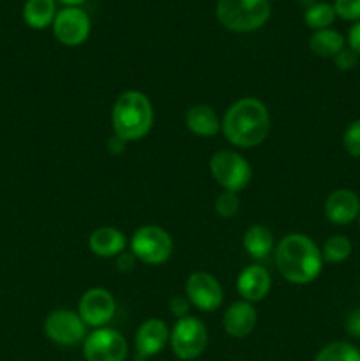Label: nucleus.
Returning <instances> with one entry per match:
<instances>
[{
	"label": "nucleus",
	"mask_w": 360,
	"mask_h": 361,
	"mask_svg": "<svg viewBox=\"0 0 360 361\" xmlns=\"http://www.w3.org/2000/svg\"><path fill=\"white\" fill-rule=\"evenodd\" d=\"M270 129L267 106L254 97H244L229 106L222 120L226 140L239 148H253L263 143Z\"/></svg>",
	"instance_id": "1"
},
{
	"label": "nucleus",
	"mask_w": 360,
	"mask_h": 361,
	"mask_svg": "<svg viewBox=\"0 0 360 361\" xmlns=\"http://www.w3.org/2000/svg\"><path fill=\"white\" fill-rule=\"evenodd\" d=\"M275 264L279 274L292 284H309L321 274V250L306 235L292 233L279 242L275 249Z\"/></svg>",
	"instance_id": "2"
},
{
	"label": "nucleus",
	"mask_w": 360,
	"mask_h": 361,
	"mask_svg": "<svg viewBox=\"0 0 360 361\" xmlns=\"http://www.w3.org/2000/svg\"><path fill=\"white\" fill-rule=\"evenodd\" d=\"M112 123L115 136L124 143L147 136L154 123V109L143 92L127 90L113 104Z\"/></svg>",
	"instance_id": "3"
},
{
	"label": "nucleus",
	"mask_w": 360,
	"mask_h": 361,
	"mask_svg": "<svg viewBox=\"0 0 360 361\" xmlns=\"http://www.w3.org/2000/svg\"><path fill=\"white\" fill-rule=\"evenodd\" d=\"M215 16L219 23L233 32H253L270 18L268 0H217Z\"/></svg>",
	"instance_id": "4"
},
{
	"label": "nucleus",
	"mask_w": 360,
	"mask_h": 361,
	"mask_svg": "<svg viewBox=\"0 0 360 361\" xmlns=\"http://www.w3.org/2000/svg\"><path fill=\"white\" fill-rule=\"evenodd\" d=\"M210 173L222 189L235 194L246 189L253 176L249 162L232 150H221L212 155Z\"/></svg>",
	"instance_id": "5"
},
{
	"label": "nucleus",
	"mask_w": 360,
	"mask_h": 361,
	"mask_svg": "<svg viewBox=\"0 0 360 361\" xmlns=\"http://www.w3.org/2000/svg\"><path fill=\"white\" fill-rule=\"evenodd\" d=\"M173 355L182 361L200 358L208 344V334L205 324L198 317H182L176 321L169 334Z\"/></svg>",
	"instance_id": "6"
},
{
	"label": "nucleus",
	"mask_w": 360,
	"mask_h": 361,
	"mask_svg": "<svg viewBox=\"0 0 360 361\" xmlns=\"http://www.w3.org/2000/svg\"><path fill=\"white\" fill-rule=\"evenodd\" d=\"M131 250L134 257L145 264H162L173 252L172 236L159 226H143L134 231L131 238Z\"/></svg>",
	"instance_id": "7"
},
{
	"label": "nucleus",
	"mask_w": 360,
	"mask_h": 361,
	"mask_svg": "<svg viewBox=\"0 0 360 361\" xmlns=\"http://www.w3.org/2000/svg\"><path fill=\"white\" fill-rule=\"evenodd\" d=\"M46 337L56 345L73 348L87 338V324L81 321L80 314L73 310H53L44 321Z\"/></svg>",
	"instance_id": "8"
},
{
	"label": "nucleus",
	"mask_w": 360,
	"mask_h": 361,
	"mask_svg": "<svg viewBox=\"0 0 360 361\" xmlns=\"http://www.w3.org/2000/svg\"><path fill=\"white\" fill-rule=\"evenodd\" d=\"M83 356L87 361H126L127 342L112 328H97L83 341Z\"/></svg>",
	"instance_id": "9"
},
{
	"label": "nucleus",
	"mask_w": 360,
	"mask_h": 361,
	"mask_svg": "<svg viewBox=\"0 0 360 361\" xmlns=\"http://www.w3.org/2000/svg\"><path fill=\"white\" fill-rule=\"evenodd\" d=\"M53 34L66 46L83 44L90 34V18L80 7H64L53 20Z\"/></svg>",
	"instance_id": "10"
},
{
	"label": "nucleus",
	"mask_w": 360,
	"mask_h": 361,
	"mask_svg": "<svg viewBox=\"0 0 360 361\" xmlns=\"http://www.w3.org/2000/svg\"><path fill=\"white\" fill-rule=\"evenodd\" d=\"M115 300L112 293L102 288H92L81 296L78 314L87 326L102 328L115 316Z\"/></svg>",
	"instance_id": "11"
},
{
	"label": "nucleus",
	"mask_w": 360,
	"mask_h": 361,
	"mask_svg": "<svg viewBox=\"0 0 360 361\" xmlns=\"http://www.w3.org/2000/svg\"><path fill=\"white\" fill-rule=\"evenodd\" d=\"M186 293L187 300L203 312L217 310L224 298L219 281L207 271H196V274L189 275L186 282Z\"/></svg>",
	"instance_id": "12"
},
{
	"label": "nucleus",
	"mask_w": 360,
	"mask_h": 361,
	"mask_svg": "<svg viewBox=\"0 0 360 361\" xmlns=\"http://www.w3.org/2000/svg\"><path fill=\"white\" fill-rule=\"evenodd\" d=\"M169 341V330L162 319H147L136 331V361L159 355Z\"/></svg>",
	"instance_id": "13"
},
{
	"label": "nucleus",
	"mask_w": 360,
	"mask_h": 361,
	"mask_svg": "<svg viewBox=\"0 0 360 361\" xmlns=\"http://www.w3.org/2000/svg\"><path fill=\"white\" fill-rule=\"evenodd\" d=\"M325 215L337 226H346L359 219L360 200L353 190L337 189L325 201Z\"/></svg>",
	"instance_id": "14"
},
{
	"label": "nucleus",
	"mask_w": 360,
	"mask_h": 361,
	"mask_svg": "<svg viewBox=\"0 0 360 361\" xmlns=\"http://www.w3.org/2000/svg\"><path fill=\"white\" fill-rule=\"evenodd\" d=\"M236 291L244 302H260L270 291V275L263 267H247L236 279Z\"/></svg>",
	"instance_id": "15"
},
{
	"label": "nucleus",
	"mask_w": 360,
	"mask_h": 361,
	"mask_svg": "<svg viewBox=\"0 0 360 361\" xmlns=\"http://www.w3.org/2000/svg\"><path fill=\"white\" fill-rule=\"evenodd\" d=\"M258 321V314L254 307L249 302H236L229 305V309L224 312L222 324L229 337L244 338L254 330Z\"/></svg>",
	"instance_id": "16"
},
{
	"label": "nucleus",
	"mask_w": 360,
	"mask_h": 361,
	"mask_svg": "<svg viewBox=\"0 0 360 361\" xmlns=\"http://www.w3.org/2000/svg\"><path fill=\"white\" fill-rule=\"evenodd\" d=\"M88 247L99 257H115L126 249V236L115 228H99L88 238Z\"/></svg>",
	"instance_id": "17"
},
{
	"label": "nucleus",
	"mask_w": 360,
	"mask_h": 361,
	"mask_svg": "<svg viewBox=\"0 0 360 361\" xmlns=\"http://www.w3.org/2000/svg\"><path fill=\"white\" fill-rule=\"evenodd\" d=\"M186 126L193 134L201 137L214 136L221 129V122L219 116L210 106L207 104H196L193 108L187 109L186 113Z\"/></svg>",
	"instance_id": "18"
},
{
	"label": "nucleus",
	"mask_w": 360,
	"mask_h": 361,
	"mask_svg": "<svg viewBox=\"0 0 360 361\" xmlns=\"http://www.w3.org/2000/svg\"><path fill=\"white\" fill-rule=\"evenodd\" d=\"M56 16L55 0H27L23 7V20L30 28L41 30L53 23Z\"/></svg>",
	"instance_id": "19"
},
{
	"label": "nucleus",
	"mask_w": 360,
	"mask_h": 361,
	"mask_svg": "<svg viewBox=\"0 0 360 361\" xmlns=\"http://www.w3.org/2000/svg\"><path fill=\"white\" fill-rule=\"evenodd\" d=\"M309 48L316 56L330 59V56L339 55L344 49V37L337 30L323 28V30H316L311 35Z\"/></svg>",
	"instance_id": "20"
},
{
	"label": "nucleus",
	"mask_w": 360,
	"mask_h": 361,
	"mask_svg": "<svg viewBox=\"0 0 360 361\" xmlns=\"http://www.w3.org/2000/svg\"><path fill=\"white\" fill-rule=\"evenodd\" d=\"M244 249L254 259H263L274 249V236L265 226H251L244 235Z\"/></svg>",
	"instance_id": "21"
},
{
	"label": "nucleus",
	"mask_w": 360,
	"mask_h": 361,
	"mask_svg": "<svg viewBox=\"0 0 360 361\" xmlns=\"http://www.w3.org/2000/svg\"><path fill=\"white\" fill-rule=\"evenodd\" d=\"M335 9L332 4L327 2H314L313 6H309L304 13V21L309 28L316 30H323V28H328L335 20Z\"/></svg>",
	"instance_id": "22"
},
{
	"label": "nucleus",
	"mask_w": 360,
	"mask_h": 361,
	"mask_svg": "<svg viewBox=\"0 0 360 361\" xmlns=\"http://www.w3.org/2000/svg\"><path fill=\"white\" fill-rule=\"evenodd\" d=\"M314 361H360V351L349 342H332L318 353Z\"/></svg>",
	"instance_id": "23"
},
{
	"label": "nucleus",
	"mask_w": 360,
	"mask_h": 361,
	"mask_svg": "<svg viewBox=\"0 0 360 361\" xmlns=\"http://www.w3.org/2000/svg\"><path fill=\"white\" fill-rule=\"evenodd\" d=\"M349 254H352V242H349V238H346V236L342 235L330 236V238L323 243V250H321L323 261L332 264L342 263V261L348 259Z\"/></svg>",
	"instance_id": "24"
},
{
	"label": "nucleus",
	"mask_w": 360,
	"mask_h": 361,
	"mask_svg": "<svg viewBox=\"0 0 360 361\" xmlns=\"http://www.w3.org/2000/svg\"><path fill=\"white\" fill-rule=\"evenodd\" d=\"M342 147L352 157L360 159V120L349 123L342 134Z\"/></svg>",
	"instance_id": "25"
},
{
	"label": "nucleus",
	"mask_w": 360,
	"mask_h": 361,
	"mask_svg": "<svg viewBox=\"0 0 360 361\" xmlns=\"http://www.w3.org/2000/svg\"><path fill=\"white\" fill-rule=\"evenodd\" d=\"M239 207H240V201L235 192H228V190H224V192L219 194L217 200H215V212L224 219L235 217L236 212H239Z\"/></svg>",
	"instance_id": "26"
},
{
	"label": "nucleus",
	"mask_w": 360,
	"mask_h": 361,
	"mask_svg": "<svg viewBox=\"0 0 360 361\" xmlns=\"http://www.w3.org/2000/svg\"><path fill=\"white\" fill-rule=\"evenodd\" d=\"M335 14L346 21H360V0H335Z\"/></svg>",
	"instance_id": "27"
},
{
	"label": "nucleus",
	"mask_w": 360,
	"mask_h": 361,
	"mask_svg": "<svg viewBox=\"0 0 360 361\" xmlns=\"http://www.w3.org/2000/svg\"><path fill=\"white\" fill-rule=\"evenodd\" d=\"M334 62L335 66H337V69L341 71H352L353 67L356 66V62H359V56H356V53L353 51V49H342L339 55L334 56Z\"/></svg>",
	"instance_id": "28"
},
{
	"label": "nucleus",
	"mask_w": 360,
	"mask_h": 361,
	"mask_svg": "<svg viewBox=\"0 0 360 361\" xmlns=\"http://www.w3.org/2000/svg\"><path fill=\"white\" fill-rule=\"evenodd\" d=\"M189 300L184 298V296H173L169 300V310L175 317L182 319V317H187V312H189Z\"/></svg>",
	"instance_id": "29"
},
{
	"label": "nucleus",
	"mask_w": 360,
	"mask_h": 361,
	"mask_svg": "<svg viewBox=\"0 0 360 361\" xmlns=\"http://www.w3.org/2000/svg\"><path fill=\"white\" fill-rule=\"evenodd\" d=\"M346 331L353 338H360V309L349 312L348 319H346Z\"/></svg>",
	"instance_id": "30"
},
{
	"label": "nucleus",
	"mask_w": 360,
	"mask_h": 361,
	"mask_svg": "<svg viewBox=\"0 0 360 361\" xmlns=\"http://www.w3.org/2000/svg\"><path fill=\"white\" fill-rule=\"evenodd\" d=\"M348 42L349 49H353V51L356 53V56H360V21H356V23L349 28Z\"/></svg>",
	"instance_id": "31"
},
{
	"label": "nucleus",
	"mask_w": 360,
	"mask_h": 361,
	"mask_svg": "<svg viewBox=\"0 0 360 361\" xmlns=\"http://www.w3.org/2000/svg\"><path fill=\"white\" fill-rule=\"evenodd\" d=\"M134 257L133 252H122L119 254V259H116V267H119V271H131L134 268Z\"/></svg>",
	"instance_id": "32"
},
{
	"label": "nucleus",
	"mask_w": 360,
	"mask_h": 361,
	"mask_svg": "<svg viewBox=\"0 0 360 361\" xmlns=\"http://www.w3.org/2000/svg\"><path fill=\"white\" fill-rule=\"evenodd\" d=\"M124 148H126V143H124V141L120 140V137L115 136V137H112V140L108 141V150H109V154L119 155V154H122Z\"/></svg>",
	"instance_id": "33"
},
{
	"label": "nucleus",
	"mask_w": 360,
	"mask_h": 361,
	"mask_svg": "<svg viewBox=\"0 0 360 361\" xmlns=\"http://www.w3.org/2000/svg\"><path fill=\"white\" fill-rule=\"evenodd\" d=\"M60 2L66 4L67 7H76V6H80V4H83L85 0H60Z\"/></svg>",
	"instance_id": "34"
},
{
	"label": "nucleus",
	"mask_w": 360,
	"mask_h": 361,
	"mask_svg": "<svg viewBox=\"0 0 360 361\" xmlns=\"http://www.w3.org/2000/svg\"><path fill=\"white\" fill-rule=\"evenodd\" d=\"M359 228H360V215H359Z\"/></svg>",
	"instance_id": "35"
}]
</instances>
